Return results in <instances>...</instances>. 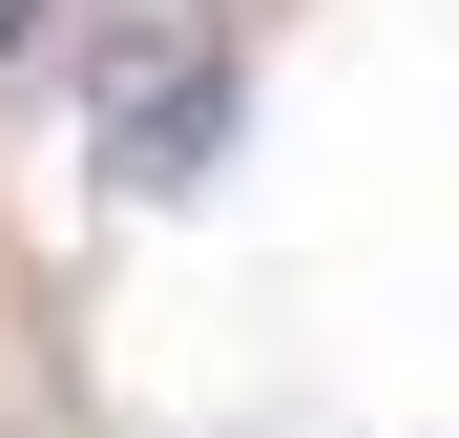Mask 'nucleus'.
<instances>
[{
	"mask_svg": "<svg viewBox=\"0 0 459 438\" xmlns=\"http://www.w3.org/2000/svg\"><path fill=\"white\" fill-rule=\"evenodd\" d=\"M209 146H230V63L146 0V21H126V84H105V188H188Z\"/></svg>",
	"mask_w": 459,
	"mask_h": 438,
	"instance_id": "f257e3e1",
	"label": "nucleus"
}]
</instances>
